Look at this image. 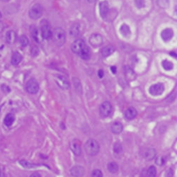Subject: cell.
I'll use <instances>...</instances> for the list:
<instances>
[{"label": "cell", "mask_w": 177, "mask_h": 177, "mask_svg": "<svg viewBox=\"0 0 177 177\" xmlns=\"http://www.w3.org/2000/svg\"><path fill=\"white\" fill-rule=\"evenodd\" d=\"M70 147L72 152L76 156H79L82 153L81 148V142L79 140L74 139L71 141L70 144Z\"/></svg>", "instance_id": "7c38bea8"}, {"label": "cell", "mask_w": 177, "mask_h": 177, "mask_svg": "<svg viewBox=\"0 0 177 177\" xmlns=\"http://www.w3.org/2000/svg\"><path fill=\"white\" fill-rule=\"evenodd\" d=\"M155 163L158 166H163L166 163V159L163 156H159L156 159Z\"/></svg>", "instance_id": "d6a6232c"}, {"label": "cell", "mask_w": 177, "mask_h": 177, "mask_svg": "<svg viewBox=\"0 0 177 177\" xmlns=\"http://www.w3.org/2000/svg\"><path fill=\"white\" fill-rule=\"evenodd\" d=\"M19 43H20L22 47H26L27 46H29V40L26 35H23L19 38Z\"/></svg>", "instance_id": "4316f807"}, {"label": "cell", "mask_w": 177, "mask_h": 177, "mask_svg": "<svg viewBox=\"0 0 177 177\" xmlns=\"http://www.w3.org/2000/svg\"><path fill=\"white\" fill-rule=\"evenodd\" d=\"M2 13H1V12H0V19L2 18Z\"/></svg>", "instance_id": "ee69618b"}, {"label": "cell", "mask_w": 177, "mask_h": 177, "mask_svg": "<svg viewBox=\"0 0 177 177\" xmlns=\"http://www.w3.org/2000/svg\"><path fill=\"white\" fill-rule=\"evenodd\" d=\"M2 1H3V2H7V1H9V0H2Z\"/></svg>", "instance_id": "f6af8a7d"}, {"label": "cell", "mask_w": 177, "mask_h": 177, "mask_svg": "<svg viewBox=\"0 0 177 177\" xmlns=\"http://www.w3.org/2000/svg\"><path fill=\"white\" fill-rule=\"evenodd\" d=\"M135 5H136V7L137 8H139V9L143 8L145 5V0H135Z\"/></svg>", "instance_id": "836d02e7"}, {"label": "cell", "mask_w": 177, "mask_h": 177, "mask_svg": "<svg viewBox=\"0 0 177 177\" xmlns=\"http://www.w3.org/2000/svg\"><path fill=\"white\" fill-rule=\"evenodd\" d=\"M87 1L89 2V3H93V2H94L96 0H87Z\"/></svg>", "instance_id": "7bdbcfd3"}, {"label": "cell", "mask_w": 177, "mask_h": 177, "mask_svg": "<svg viewBox=\"0 0 177 177\" xmlns=\"http://www.w3.org/2000/svg\"><path fill=\"white\" fill-rule=\"evenodd\" d=\"M99 111H100V114L104 118L109 117L113 112V107L109 101H104V103H102L100 109H99Z\"/></svg>", "instance_id": "52a82bcc"}, {"label": "cell", "mask_w": 177, "mask_h": 177, "mask_svg": "<svg viewBox=\"0 0 177 177\" xmlns=\"http://www.w3.org/2000/svg\"><path fill=\"white\" fill-rule=\"evenodd\" d=\"M155 155H156V151L154 149H153V148L148 149V150H147L145 152V153H144L145 158L147 160H149V161L153 159L154 158V157H155Z\"/></svg>", "instance_id": "603a6c76"}, {"label": "cell", "mask_w": 177, "mask_h": 177, "mask_svg": "<svg viewBox=\"0 0 177 177\" xmlns=\"http://www.w3.org/2000/svg\"><path fill=\"white\" fill-rule=\"evenodd\" d=\"M23 60V56L19 52H15L12 55V59H11V62L13 66H17L20 64V62Z\"/></svg>", "instance_id": "ac0fdd59"}, {"label": "cell", "mask_w": 177, "mask_h": 177, "mask_svg": "<svg viewBox=\"0 0 177 177\" xmlns=\"http://www.w3.org/2000/svg\"><path fill=\"white\" fill-rule=\"evenodd\" d=\"M55 80L58 87L62 88V89L67 90L70 88V82H69L65 76L58 74V75L55 76Z\"/></svg>", "instance_id": "ba28073f"}, {"label": "cell", "mask_w": 177, "mask_h": 177, "mask_svg": "<svg viewBox=\"0 0 177 177\" xmlns=\"http://www.w3.org/2000/svg\"><path fill=\"white\" fill-rule=\"evenodd\" d=\"M2 91H3V92H5V93L10 92V91H11L10 88H9V87H8V86H6V85H2Z\"/></svg>", "instance_id": "d590c367"}, {"label": "cell", "mask_w": 177, "mask_h": 177, "mask_svg": "<svg viewBox=\"0 0 177 177\" xmlns=\"http://www.w3.org/2000/svg\"><path fill=\"white\" fill-rule=\"evenodd\" d=\"M110 70H111L113 74H115L116 73V71H117V70H116V67H115V66H113V67H110Z\"/></svg>", "instance_id": "60d3db41"}, {"label": "cell", "mask_w": 177, "mask_h": 177, "mask_svg": "<svg viewBox=\"0 0 177 177\" xmlns=\"http://www.w3.org/2000/svg\"><path fill=\"white\" fill-rule=\"evenodd\" d=\"M5 38H6V42L9 44V45H12V44L14 43L16 40V34L14 31H9L6 34V36H5Z\"/></svg>", "instance_id": "2e32d148"}, {"label": "cell", "mask_w": 177, "mask_h": 177, "mask_svg": "<svg viewBox=\"0 0 177 177\" xmlns=\"http://www.w3.org/2000/svg\"><path fill=\"white\" fill-rule=\"evenodd\" d=\"M83 32V28L82 26V24L79 23H74L70 29V34L72 37L77 38L79 37Z\"/></svg>", "instance_id": "8fae6325"}, {"label": "cell", "mask_w": 177, "mask_h": 177, "mask_svg": "<svg viewBox=\"0 0 177 177\" xmlns=\"http://www.w3.org/2000/svg\"><path fill=\"white\" fill-rule=\"evenodd\" d=\"M104 71L102 70H100L99 72H98V75H99V78H102V77H104Z\"/></svg>", "instance_id": "f35d334b"}, {"label": "cell", "mask_w": 177, "mask_h": 177, "mask_svg": "<svg viewBox=\"0 0 177 177\" xmlns=\"http://www.w3.org/2000/svg\"><path fill=\"white\" fill-rule=\"evenodd\" d=\"M84 150L88 155L95 156L99 152L100 147H99L97 141L93 139H89L85 143Z\"/></svg>", "instance_id": "3957f363"}, {"label": "cell", "mask_w": 177, "mask_h": 177, "mask_svg": "<svg viewBox=\"0 0 177 177\" xmlns=\"http://www.w3.org/2000/svg\"><path fill=\"white\" fill-rule=\"evenodd\" d=\"M148 175L150 177H156L157 176V169L154 166H151L148 170Z\"/></svg>", "instance_id": "4dcf8cb0"}, {"label": "cell", "mask_w": 177, "mask_h": 177, "mask_svg": "<svg viewBox=\"0 0 177 177\" xmlns=\"http://www.w3.org/2000/svg\"><path fill=\"white\" fill-rule=\"evenodd\" d=\"M84 167H82V166H74L70 170L72 176L74 177H82L84 176Z\"/></svg>", "instance_id": "5bb4252c"}, {"label": "cell", "mask_w": 177, "mask_h": 177, "mask_svg": "<svg viewBox=\"0 0 177 177\" xmlns=\"http://www.w3.org/2000/svg\"><path fill=\"white\" fill-rule=\"evenodd\" d=\"M174 175V171L171 169H169L166 173V176L167 177H172Z\"/></svg>", "instance_id": "8d00e7d4"}, {"label": "cell", "mask_w": 177, "mask_h": 177, "mask_svg": "<svg viewBox=\"0 0 177 177\" xmlns=\"http://www.w3.org/2000/svg\"><path fill=\"white\" fill-rule=\"evenodd\" d=\"M71 50L74 54L82 58L84 60H88L90 58V50L84 40L81 38L77 39L72 44Z\"/></svg>", "instance_id": "6da1fadb"}, {"label": "cell", "mask_w": 177, "mask_h": 177, "mask_svg": "<svg viewBox=\"0 0 177 177\" xmlns=\"http://www.w3.org/2000/svg\"><path fill=\"white\" fill-rule=\"evenodd\" d=\"M157 4L160 7L167 8L169 4V0H157Z\"/></svg>", "instance_id": "1f68e13d"}, {"label": "cell", "mask_w": 177, "mask_h": 177, "mask_svg": "<svg viewBox=\"0 0 177 177\" xmlns=\"http://www.w3.org/2000/svg\"><path fill=\"white\" fill-rule=\"evenodd\" d=\"M164 91V86L162 83H157V84L152 85L149 88V92L153 96H159L163 94Z\"/></svg>", "instance_id": "9c48e42d"}, {"label": "cell", "mask_w": 177, "mask_h": 177, "mask_svg": "<svg viewBox=\"0 0 177 177\" xmlns=\"http://www.w3.org/2000/svg\"><path fill=\"white\" fill-rule=\"evenodd\" d=\"M39 84L36 81V79L34 78L30 79L29 81L27 82L26 84V91L31 94H35L39 91Z\"/></svg>", "instance_id": "8992f818"}, {"label": "cell", "mask_w": 177, "mask_h": 177, "mask_svg": "<svg viewBox=\"0 0 177 177\" xmlns=\"http://www.w3.org/2000/svg\"><path fill=\"white\" fill-rule=\"evenodd\" d=\"M30 177H41V175L39 173L34 172V173H33L31 176H30Z\"/></svg>", "instance_id": "74e56055"}, {"label": "cell", "mask_w": 177, "mask_h": 177, "mask_svg": "<svg viewBox=\"0 0 177 177\" xmlns=\"http://www.w3.org/2000/svg\"><path fill=\"white\" fill-rule=\"evenodd\" d=\"M40 34L41 37L45 40H50L52 38V31L51 26L48 21L43 20L40 24Z\"/></svg>", "instance_id": "277c9868"}, {"label": "cell", "mask_w": 177, "mask_h": 177, "mask_svg": "<svg viewBox=\"0 0 177 177\" xmlns=\"http://www.w3.org/2000/svg\"><path fill=\"white\" fill-rule=\"evenodd\" d=\"M162 65L163 68H164L165 70H167V71L171 70L174 68L173 63L170 62L169 60H163L162 62Z\"/></svg>", "instance_id": "484cf974"}, {"label": "cell", "mask_w": 177, "mask_h": 177, "mask_svg": "<svg viewBox=\"0 0 177 177\" xmlns=\"http://www.w3.org/2000/svg\"><path fill=\"white\" fill-rule=\"evenodd\" d=\"M92 177H103V174L99 169H95L92 171Z\"/></svg>", "instance_id": "e575fe53"}, {"label": "cell", "mask_w": 177, "mask_h": 177, "mask_svg": "<svg viewBox=\"0 0 177 177\" xmlns=\"http://www.w3.org/2000/svg\"><path fill=\"white\" fill-rule=\"evenodd\" d=\"M89 43L94 48H98V47H100L103 45L104 38L100 34H94L91 35L89 38Z\"/></svg>", "instance_id": "30bf717a"}, {"label": "cell", "mask_w": 177, "mask_h": 177, "mask_svg": "<svg viewBox=\"0 0 177 177\" xmlns=\"http://www.w3.org/2000/svg\"><path fill=\"white\" fill-rule=\"evenodd\" d=\"M74 86L76 91L79 94H82V85L79 80L77 78H73Z\"/></svg>", "instance_id": "83f0119b"}, {"label": "cell", "mask_w": 177, "mask_h": 177, "mask_svg": "<svg viewBox=\"0 0 177 177\" xmlns=\"http://www.w3.org/2000/svg\"><path fill=\"white\" fill-rule=\"evenodd\" d=\"M43 8L40 4H35L30 9L29 12V16L33 20H38L43 15Z\"/></svg>", "instance_id": "5b68a950"}, {"label": "cell", "mask_w": 177, "mask_h": 177, "mask_svg": "<svg viewBox=\"0 0 177 177\" xmlns=\"http://www.w3.org/2000/svg\"><path fill=\"white\" fill-rule=\"evenodd\" d=\"M170 55H172V56H173V57H177V54L174 53V52H170Z\"/></svg>", "instance_id": "b9f144b4"}, {"label": "cell", "mask_w": 177, "mask_h": 177, "mask_svg": "<svg viewBox=\"0 0 177 177\" xmlns=\"http://www.w3.org/2000/svg\"><path fill=\"white\" fill-rule=\"evenodd\" d=\"M120 32H121V34L125 37L129 36V35L131 34V29H130L128 25H127L126 24H123L121 25V28H120Z\"/></svg>", "instance_id": "cb8c5ba5"}, {"label": "cell", "mask_w": 177, "mask_h": 177, "mask_svg": "<svg viewBox=\"0 0 177 177\" xmlns=\"http://www.w3.org/2000/svg\"><path fill=\"white\" fill-rule=\"evenodd\" d=\"M19 164H20L22 167L26 169H31V168H34L35 167V165L34 164H31L29 162L26 161V160H21L19 162Z\"/></svg>", "instance_id": "f546056e"}, {"label": "cell", "mask_w": 177, "mask_h": 177, "mask_svg": "<svg viewBox=\"0 0 177 177\" xmlns=\"http://www.w3.org/2000/svg\"><path fill=\"white\" fill-rule=\"evenodd\" d=\"M15 121V116L13 113H8V114L5 116L4 123V125L7 127H10L13 125V123H14Z\"/></svg>", "instance_id": "ffe728a7"}, {"label": "cell", "mask_w": 177, "mask_h": 177, "mask_svg": "<svg viewBox=\"0 0 177 177\" xmlns=\"http://www.w3.org/2000/svg\"><path fill=\"white\" fill-rule=\"evenodd\" d=\"M114 52H115L114 47L113 46H108L104 47V48L101 50V55L103 57H107L110 56V55H112Z\"/></svg>", "instance_id": "d6986e66"}, {"label": "cell", "mask_w": 177, "mask_h": 177, "mask_svg": "<svg viewBox=\"0 0 177 177\" xmlns=\"http://www.w3.org/2000/svg\"><path fill=\"white\" fill-rule=\"evenodd\" d=\"M174 36V31L171 29H166L163 30L161 33V38L162 39L165 41V42H168L169 41L171 38Z\"/></svg>", "instance_id": "9a60e30c"}, {"label": "cell", "mask_w": 177, "mask_h": 177, "mask_svg": "<svg viewBox=\"0 0 177 177\" xmlns=\"http://www.w3.org/2000/svg\"><path fill=\"white\" fill-rule=\"evenodd\" d=\"M108 170H109L110 173L115 174L117 173L118 171V165L117 163L115 162H110L108 164Z\"/></svg>", "instance_id": "d4e9b609"}, {"label": "cell", "mask_w": 177, "mask_h": 177, "mask_svg": "<svg viewBox=\"0 0 177 177\" xmlns=\"http://www.w3.org/2000/svg\"><path fill=\"white\" fill-rule=\"evenodd\" d=\"M0 175H1V172H0Z\"/></svg>", "instance_id": "bcb514c9"}, {"label": "cell", "mask_w": 177, "mask_h": 177, "mask_svg": "<svg viewBox=\"0 0 177 177\" xmlns=\"http://www.w3.org/2000/svg\"><path fill=\"white\" fill-rule=\"evenodd\" d=\"M110 12L109 3L107 2H101L99 4V13H100L101 16L103 19H106L107 17L108 14Z\"/></svg>", "instance_id": "4fadbf2b"}, {"label": "cell", "mask_w": 177, "mask_h": 177, "mask_svg": "<svg viewBox=\"0 0 177 177\" xmlns=\"http://www.w3.org/2000/svg\"><path fill=\"white\" fill-rule=\"evenodd\" d=\"M31 33L34 40L38 43H40V35H41V34H40V31L38 28L36 26H32L31 29Z\"/></svg>", "instance_id": "7402d4cb"}, {"label": "cell", "mask_w": 177, "mask_h": 177, "mask_svg": "<svg viewBox=\"0 0 177 177\" xmlns=\"http://www.w3.org/2000/svg\"><path fill=\"white\" fill-rule=\"evenodd\" d=\"M137 116V110L133 107H130L126 110L125 117L129 121L133 120Z\"/></svg>", "instance_id": "e0dca14e"}, {"label": "cell", "mask_w": 177, "mask_h": 177, "mask_svg": "<svg viewBox=\"0 0 177 177\" xmlns=\"http://www.w3.org/2000/svg\"><path fill=\"white\" fill-rule=\"evenodd\" d=\"M4 28V26L3 23H2V21H0V33H1L2 31H3Z\"/></svg>", "instance_id": "ab89813d"}, {"label": "cell", "mask_w": 177, "mask_h": 177, "mask_svg": "<svg viewBox=\"0 0 177 177\" xmlns=\"http://www.w3.org/2000/svg\"><path fill=\"white\" fill-rule=\"evenodd\" d=\"M123 124L120 122H115L111 126V131L114 134H120L123 131Z\"/></svg>", "instance_id": "44dd1931"}, {"label": "cell", "mask_w": 177, "mask_h": 177, "mask_svg": "<svg viewBox=\"0 0 177 177\" xmlns=\"http://www.w3.org/2000/svg\"><path fill=\"white\" fill-rule=\"evenodd\" d=\"M123 151L122 145L120 142H115L113 145V152L115 154H120Z\"/></svg>", "instance_id": "f1b7e54d"}, {"label": "cell", "mask_w": 177, "mask_h": 177, "mask_svg": "<svg viewBox=\"0 0 177 177\" xmlns=\"http://www.w3.org/2000/svg\"><path fill=\"white\" fill-rule=\"evenodd\" d=\"M52 38L57 46H62L66 42V33L61 28H55L52 31Z\"/></svg>", "instance_id": "7a4b0ae2"}]
</instances>
